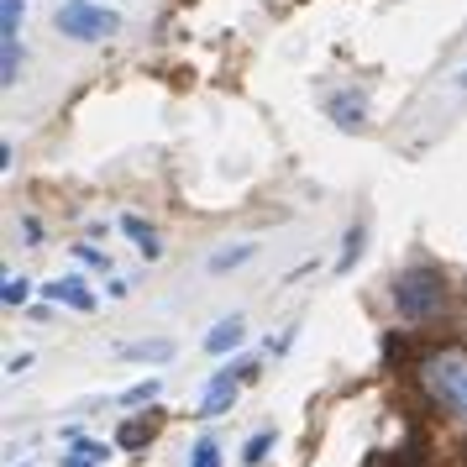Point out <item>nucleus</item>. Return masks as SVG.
Segmentation results:
<instances>
[{"mask_svg": "<svg viewBox=\"0 0 467 467\" xmlns=\"http://www.w3.org/2000/svg\"><path fill=\"white\" fill-rule=\"evenodd\" d=\"M415 373H420V389L441 410L467 420V347H436V352H425Z\"/></svg>", "mask_w": 467, "mask_h": 467, "instance_id": "f257e3e1", "label": "nucleus"}, {"mask_svg": "<svg viewBox=\"0 0 467 467\" xmlns=\"http://www.w3.org/2000/svg\"><path fill=\"white\" fill-rule=\"evenodd\" d=\"M446 305V278L436 268H404L394 278V310L400 320H431Z\"/></svg>", "mask_w": 467, "mask_h": 467, "instance_id": "f03ea898", "label": "nucleus"}, {"mask_svg": "<svg viewBox=\"0 0 467 467\" xmlns=\"http://www.w3.org/2000/svg\"><path fill=\"white\" fill-rule=\"evenodd\" d=\"M58 32L79 37V43H100L110 32H121V16L95 5V0H68V5H58Z\"/></svg>", "mask_w": 467, "mask_h": 467, "instance_id": "7ed1b4c3", "label": "nucleus"}, {"mask_svg": "<svg viewBox=\"0 0 467 467\" xmlns=\"http://www.w3.org/2000/svg\"><path fill=\"white\" fill-rule=\"evenodd\" d=\"M236 379H253V362H236V368H226V373H215L211 379V394H205V404H200L205 420L226 415V410L236 404Z\"/></svg>", "mask_w": 467, "mask_h": 467, "instance_id": "20e7f679", "label": "nucleus"}, {"mask_svg": "<svg viewBox=\"0 0 467 467\" xmlns=\"http://www.w3.org/2000/svg\"><path fill=\"white\" fill-rule=\"evenodd\" d=\"M43 295H47V299H58V305H74V310H85V316L95 310V295H89L85 278H53Z\"/></svg>", "mask_w": 467, "mask_h": 467, "instance_id": "39448f33", "label": "nucleus"}, {"mask_svg": "<svg viewBox=\"0 0 467 467\" xmlns=\"http://www.w3.org/2000/svg\"><path fill=\"white\" fill-rule=\"evenodd\" d=\"M368 467H425V436L420 431H410V441H404V451H373L368 457Z\"/></svg>", "mask_w": 467, "mask_h": 467, "instance_id": "423d86ee", "label": "nucleus"}, {"mask_svg": "<svg viewBox=\"0 0 467 467\" xmlns=\"http://www.w3.org/2000/svg\"><path fill=\"white\" fill-rule=\"evenodd\" d=\"M110 457V446L106 441H85V436H74L64 451V467H100Z\"/></svg>", "mask_w": 467, "mask_h": 467, "instance_id": "0eeeda50", "label": "nucleus"}, {"mask_svg": "<svg viewBox=\"0 0 467 467\" xmlns=\"http://www.w3.org/2000/svg\"><path fill=\"white\" fill-rule=\"evenodd\" d=\"M121 232H127L137 247H142V257H148V263H158V257H163V247H158V232H152L142 215H121Z\"/></svg>", "mask_w": 467, "mask_h": 467, "instance_id": "6e6552de", "label": "nucleus"}, {"mask_svg": "<svg viewBox=\"0 0 467 467\" xmlns=\"http://www.w3.org/2000/svg\"><path fill=\"white\" fill-rule=\"evenodd\" d=\"M22 74V37H0V85L11 89Z\"/></svg>", "mask_w": 467, "mask_h": 467, "instance_id": "1a4fd4ad", "label": "nucleus"}, {"mask_svg": "<svg viewBox=\"0 0 467 467\" xmlns=\"http://www.w3.org/2000/svg\"><path fill=\"white\" fill-rule=\"evenodd\" d=\"M253 242H236V247H221V253H211V274H232V268H242V263H253Z\"/></svg>", "mask_w": 467, "mask_h": 467, "instance_id": "9d476101", "label": "nucleus"}, {"mask_svg": "<svg viewBox=\"0 0 467 467\" xmlns=\"http://www.w3.org/2000/svg\"><path fill=\"white\" fill-rule=\"evenodd\" d=\"M232 347H242V320H221V326H215L211 337H205V352H215V358H221V352H232Z\"/></svg>", "mask_w": 467, "mask_h": 467, "instance_id": "9b49d317", "label": "nucleus"}, {"mask_svg": "<svg viewBox=\"0 0 467 467\" xmlns=\"http://www.w3.org/2000/svg\"><path fill=\"white\" fill-rule=\"evenodd\" d=\"M331 116H337V127H341V131H358L368 110H362L358 95H341V100H331Z\"/></svg>", "mask_w": 467, "mask_h": 467, "instance_id": "f8f14e48", "label": "nucleus"}, {"mask_svg": "<svg viewBox=\"0 0 467 467\" xmlns=\"http://www.w3.org/2000/svg\"><path fill=\"white\" fill-rule=\"evenodd\" d=\"M121 358H137V362H169V358H173V341H131V347H121Z\"/></svg>", "mask_w": 467, "mask_h": 467, "instance_id": "ddd939ff", "label": "nucleus"}, {"mask_svg": "<svg viewBox=\"0 0 467 467\" xmlns=\"http://www.w3.org/2000/svg\"><path fill=\"white\" fill-rule=\"evenodd\" d=\"M148 441H152V425H142V420H127L116 431V446H127V451H142Z\"/></svg>", "mask_w": 467, "mask_h": 467, "instance_id": "4468645a", "label": "nucleus"}, {"mask_svg": "<svg viewBox=\"0 0 467 467\" xmlns=\"http://www.w3.org/2000/svg\"><path fill=\"white\" fill-rule=\"evenodd\" d=\"M22 0H0V37H22Z\"/></svg>", "mask_w": 467, "mask_h": 467, "instance_id": "2eb2a0df", "label": "nucleus"}, {"mask_svg": "<svg viewBox=\"0 0 467 467\" xmlns=\"http://www.w3.org/2000/svg\"><path fill=\"white\" fill-rule=\"evenodd\" d=\"M268 451H274V431H257L253 441L242 446V467H257L263 457H268Z\"/></svg>", "mask_w": 467, "mask_h": 467, "instance_id": "dca6fc26", "label": "nucleus"}, {"mask_svg": "<svg viewBox=\"0 0 467 467\" xmlns=\"http://www.w3.org/2000/svg\"><path fill=\"white\" fill-rule=\"evenodd\" d=\"M358 253H362V226H352V232H347V242H341L337 274H347V268H352V263H358Z\"/></svg>", "mask_w": 467, "mask_h": 467, "instance_id": "f3484780", "label": "nucleus"}, {"mask_svg": "<svg viewBox=\"0 0 467 467\" xmlns=\"http://www.w3.org/2000/svg\"><path fill=\"white\" fill-rule=\"evenodd\" d=\"M190 467H221V446L205 436V441H194V451H190Z\"/></svg>", "mask_w": 467, "mask_h": 467, "instance_id": "a211bd4d", "label": "nucleus"}, {"mask_svg": "<svg viewBox=\"0 0 467 467\" xmlns=\"http://www.w3.org/2000/svg\"><path fill=\"white\" fill-rule=\"evenodd\" d=\"M158 389H163L158 379H148V383H131L127 394H121V404H152V400H158Z\"/></svg>", "mask_w": 467, "mask_h": 467, "instance_id": "6ab92c4d", "label": "nucleus"}, {"mask_svg": "<svg viewBox=\"0 0 467 467\" xmlns=\"http://www.w3.org/2000/svg\"><path fill=\"white\" fill-rule=\"evenodd\" d=\"M26 295H32V284H26V278H5V295H0V299H5V305H22Z\"/></svg>", "mask_w": 467, "mask_h": 467, "instance_id": "aec40b11", "label": "nucleus"}, {"mask_svg": "<svg viewBox=\"0 0 467 467\" xmlns=\"http://www.w3.org/2000/svg\"><path fill=\"white\" fill-rule=\"evenodd\" d=\"M74 253L85 257L89 268H106V253H100V247H74Z\"/></svg>", "mask_w": 467, "mask_h": 467, "instance_id": "412c9836", "label": "nucleus"}, {"mask_svg": "<svg viewBox=\"0 0 467 467\" xmlns=\"http://www.w3.org/2000/svg\"><path fill=\"white\" fill-rule=\"evenodd\" d=\"M457 89H467V68H462V74H457Z\"/></svg>", "mask_w": 467, "mask_h": 467, "instance_id": "4be33fe9", "label": "nucleus"}]
</instances>
